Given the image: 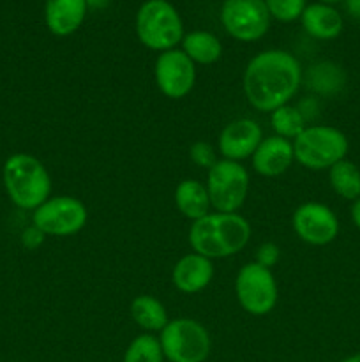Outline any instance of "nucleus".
<instances>
[{
  "label": "nucleus",
  "instance_id": "f257e3e1",
  "mask_svg": "<svg viewBox=\"0 0 360 362\" xmlns=\"http://www.w3.org/2000/svg\"><path fill=\"white\" fill-rule=\"evenodd\" d=\"M302 81L299 60L282 49L261 52L247 64L244 73V92L258 112H275L288 105Z\"/></svg>",
  "mask_w": 360,
  "mask_h": 362
},
{
  "label": "nucleus",
  "instance_id": "f03ea898",
  "mask_svg": "<svg viewBox=\"0 0 360 362\" xmlns=\"http://www.w3.org/2000/svg\"><path fill=\"white\" fill-rule=\"evenodd\" d=\"M251 239V225L236 212H214L193 221L189 244L194 253L207 258H228L242 251Z\"/></svg>",
  "mask_w": 360,
  "mask_h": 362
},
{
  "label": "nucleus",
  "instance_id": "7ed1b4c3",
  "mask_svg": "<svg viewBox=\"0 0 360 362\" xmlns=\"http://www.w3.org/2000/svg\"><path fill=\"white\" fill-rule=\"evenodd\" d=\"M4 186L14 205L35 211L52 194V177L37 158L13 154L4 165Z\"/></svg>",
  "mask_w": 360,
  "mask_h": 362
},
{
  "label": "nucleus",
  "instance_id": "20e7f679",
  "mask_svg": "<svg viewBox=\"0 0 360 362\" xmlns=\"http://www.w3.org/2000/svg\"><path fill=\"white\" fill-rule=\"evenodd\" d=\"M138 39L155 52L175 49L184 39V23L180 14L168 0H147L136 14Z\"/></svg>",
  "mask_w": 360,
  "mask_h": 362
},
{
  "label": "nucleus",
  "instance_id": "39448f33",
  "mask_svg": "<svg viewBox=\"0 0 360 362\" xmlns=\"http://www.w3.org/2000/svg\"><path fill=\"white\" fill-rule=\"evenodd\" d=\"M348 138L332 126H311L293 140L295 159L309 170H330L335 163L346 159Z\"/></svg>",
  "mask_w": 360,
  "mask_h": 362
},
{
  "label": "nucleus",
  "instance_id": "423d86ee",
  "mask_svg": "<svg viewBox=\"0 0 360 362\" xmlns=\"http://www.w3.org/2000/svg\"><path fill=\"white\" fill-rule=\"evenodd\" d=\"M161 349L169 362H205L210 356V334L193 318L169 320L161 331Z\"/></svg>",
  "mask_w": 360,
  "mask_h": 362
},
{
  "label": "nucleus",
  "instance_id": "0eeeda50",
  "mask_svg": "<svg viewBox=\"0 0 360 362\" xmlns=\"http://www.w3.org/2000/svg\"><path fill=\"white\" fill-rule=\"evenodd\" d=\"M207 191L217 212L232 214L244 205L249 191V173L240 163L221 159L208 168Z\"/></svg>",
  "mask_w": 360,
  "mask_h": 362
},
{
  "label": "nucleus",
  "instance_id": "6e6552de",
  "mask_svg": "<svg viewBox=\"0 0 360 362\" xmlns=\"http://www.w3.org/2000/svg\"><path fill=\"white\" fill-rule=\"evenodd\" d=\"M236 299L247 313L263 317L270 313L277 304V283L270 269L251 262L236 274Z\"/></svg>",
  "mask_w": 360,
  "mask_h": 362
},
{
  "label": "nucleus",
  "instance_id": "1a4fd4ad",
  "mask_svg": "<svg viewBox=\"0 0 360 362\" xmlns=\"http://www.w3.org/2000/svg\"><path fill=\"white\" fill-rule=\"evenodd\" d=\"M87 207L74 197L48 198L32 214L35 228L42 235L53 237L74 235L87 225Z\"/></svg>",
  "mask_w": 360,
  "mask_h": 362
},
{
  "label": "nucleus",
  "instance_id": "9d476101",
  "mask_svg": "<svg viewBox=\"0 0 360 362\" xmlns=\"http://www.w3.org/2000/svg\"><path fill=\"white\" fill-rule=\"evenodd\" d=\"M222 27L239 41H258L270 27L265 0H226L221 9Z\"/></svg>",
  "mask_w": 360,
  "mask_h": 362
},
{
  "label": "nucleus",
  "instance_id": "9b49d317",
  "mask_svg": "<svg viewBox=\"0 0 360 362\" xmlns=\"http://www.w3.org/2000/svg\"><path fill=\"white\" fill-rule=\"evenodd\" d=\"M196 81L194 62L182 49L162 52L155 60V83L169 99L186 98Z\"/></svg>",
  "mask_w": 360,
  "mask_h": 362
},
{
  "label": "nucleus",
  "instance_id": "f8f14e48",
  "mask_svg": "<svg viewBox=\"0 0 360 362\" xmlns=\"http://www.w3.org/2000/svg\"><path fill=\"white\" fill-rule=\"evenodd\" d=\"M293 230L311 246H327L337 237L339 219L327 205L307 202L293 212Z\"/></svg>",
  "mask_w": 360,
  "mask_h": 362
},
{
  "label": "nucleus",
  "instance_id": "ddd939ff",
  "mask_svg": "<svg viewBox=\"0 0 360 362\" xmlns=\"http://www.w3.org/2000/svg\"><path fill=\"white\" fill-rule=\"evenodd\" d=\"M263 140L261 127L251 119H239L229 122L219 134V151L229 161H242L256 152Z\"/></svg>",
  "mask_w": 360,
  "mask_h": 362
},
{
  "label": "nucleus",
  "instance_id": "4468645a",
  "mask_svg": "<svg viewBox=\"0 0 360 362\" xmlns=\"http://www.w3.org/2000/svg\"><path fill=\"white\" fill-rule=\"evenodd\" d=\"M295 159L293 144L286 138L270 136L261 140L253 154V168L263 177H277L292 166Z\"/></svg>",
  "mask_w": 360,
  "mask_h": 362
},
{
  "label": "nucleus",
  "instance_id": "2eb2a0df",
  "mask_svg": "<svg viewBox=\"0 0 360 362\" xmlns=\"http://www.w3.org/2000/svg\"><path fill=\"white\" fill-rule=\"evenodd\" d=\"M214 276V265L207 257L198 253L186 255L173 267V285L184 293H196L207 288Z\"/></svg>",
  "mask_w": 360,
  "mask_h": 362
},
{
  "label": "nucleus",
  "instance_id": "dca6fc26",
  "mask_svg": "<svg viewBox=\"0 0 360 362\" xmlns=\"http://www.w3.org/2000/svg\"><path fill=\"white\" fill-rule=\"evenodd\" d=\"M85 0H46L44 20L49 32L59 37L76 32L87 16Z\"/></svg>",
  "mask_w": 360,
  "mask_h": 362
},
{
  "label": "nucleus",
  "instance_id": "f3484780",
  "mask_svg": "<svg viewBox=\"0 0 360 362\" xmlns=\"http://www.w3.org/2000/svg\"><path fill=\"white\" fill-rule=\"evenodd\" d=\"M302 27L311 37L328 41L335 39L342 32V16L337 9L327 4H311L306 6L302 16Z\"/></svg>",
  "mask_w": 360,
  "mask_h": 362
},
{
  "label": "nucleus",
  "instance_id": "a211bd4d",
  "mask_svg": "<svg viewBox=\"0 0 360 362\" xmlns=\"http://www.w3.org/2000/svg\"><path fill=\"white\" fill-rule=\"evenodd\" d=\"M175 204L180 214L193 219V221H198V219L210 214L208 209L212 207L207 186H203V184L194 179H186L176 186Z\"/></svg>",
  "mask_w": 360,
  "mask_h": 362
},
{
  "label": "nucleus",
  "instance_id": "6ab92c4d",
  "mask_svg": "<svg viewBox=\"0 0 360 362\" xmlns=\"http://www.w3.org/2000/svg\"><path fill=\"white\" fill-rule=\"evenodd\" d=\"M182 52L194 64H203V66H207V64H214L221 59L222 45L210 32L196 30L184 35Z\"/></svg>",
  "mask_w": 360,
  "mask_h": 362
},
{
  "label": "nucleus",
  "instance_id": "aec40b11",
  "mask_svg": "<svg viewBox=\"0 0 360 362\" xmlns=\"http://www.w3.org/2000/svg\"><path fill=\"white\" fill-rule=\"evenodd\" d=\"M131 315L145 331H162L169 322L166 308L152 296H138L131 303Z\"/></svg>",
  "mask_w": 360,
  "mask_h": 362
},
{
  "label": "nucleus",
  "instance_id": "412c9836",
  "mask_svg": "<svg viewBox=\"0 0 360 362\" xmlns=\"http://www.w3.org/2000/svg\"><path fill=\"white\" fill-rule=\"evenodd\" d=\"M328 180L335 193L344 200L360 198V170L355 163L342 159L328 170Z\"/></svg>",
  "mask_w": 360,
  "mask_h": 362
},
{
  "label": "nucleus",
  "instance_id": "4be33fe9",
  "mask_svg": "<svg viewBox=\"0 0 360 362\" xmlns=\"http://www.w3.org/2000/svg\"><path fill=\"white\" fill-rule=\"evenodd\" d=\"M270 122L277 136L286 138V140H295L307 127L306 117L300 113L299 108H293L289 105H284L272 112Z\"/></svg>",
  "mask_w": 360,
  "mask_h": 362
},
{
  "label": "nucleus",
  "instance_id": "5701e85b",
  "mask_svg": "<svg viewBox=\"0 0 360 362\" xmlns=\"http://www.w3.org/2000/svg\"><path fill=\"white\" fill-rule=\"evenodd\" d=\"M161 343L152 334H141L134 338L124 354V362H162Z\"/></svg>",
  "mask_w": 360,
  "mask_h": 362
},
{
  "label": "nucleus",
  "instance_id": "b1692460",
  "mask_svg": "<svg viewBox=\"0 0 360 362\" xmlns=\"http://www.w3.org/2000/svg\"><path fill=\"white\" fill-rule=\"evenodd\" d=\"M265 6L272 18L288 23L302 16L306 9V0H265Z\"/></svg>",
  "mask_w": 360,
  "mask_h": 362
},
{
  "label": "nucleus",
  "instance_id": "393cba45",
  "mask_svg": "<svg viewBox=\"0 0 360 362\" xmlns=\"http://www.w3.org/2000/svg\"><path fill=\"white\" fill-rule=\"evenodd\" d=\"M311 81L316 83L314 87H320L321 81H327V92H335L344 81V74H342L341 67L330 62H321L311 69Z\"/></svg>",
  "mask_w": 360,
  "mask_h": 362
},
{
  "label": "nucleus",
  "instance_id": "a878e982",
  "mask_svg": "<svg viewBox=\"0 0 360 362\" xmlns=\"http://www.w3.org/2000/svg\"><path fill=\"white\" fill-rule=\"evenodd\" d=\"M191 159H193L198 166L208 170L215 163L214 148L208 144H205V141H198V144H194L193 147H191Z\"/></svg>",
  "mask_w": 360,
  "mask_h": 362
},
{
  "label": "nucleus",
  "instance_id": "bb28decb",
  "mask_svg": "<svg viewBox=\"0 0 360 362\" xmlns=\"http://www.w3.org/2000/svg\"><path fill=\"white\" fill-rule=\"evenodd\" d=\"M277 260H279V247L275 246V244L268 243V244H263V246H260V250H258V255H256V264L270 269L277 264Z\"/></svg>",
  "mask_w": 360,
  "mask_h": 362
},
{
  "label": "nucleus",
  "instance_id": "cd10ccee",
  "mask_svg": "<svg viewBox=\"0 0 360 362\" xmlns=\"http://www.w3.org/2000/svg\"><path fill=\"white\" fill-rule=\"evenodd\" d=\"M352 221L360 230V198H356L352 205Z\"/></svg>",
  "mask_w": 360,
  "mask_h": 362
},
{
  "label": "nucleus",
  "instance_id": "c85d7f7f",
  "mask_svg": "<svg viewBox=\"0 0 360 362\" xmlns=\"http://www.w3.org/2000/svg\"><path fill=\"white\" fill-rule=\"evenodd\" d=\"M346 6H348L349 14L360 20V0H346Z\"/></svg>",
  "mask_w": 360,
  "mask_h": 362
},
{
  "label": "nucleus",
  "instance_id": "c756f323",
  "mask_svg": "<svg viewBox=\"0 0 360 362\" xmlns=\"http://www.w3.org/2000/svg\"><path fill=\"white\" fill-rule=\"evenodd\" d=\"M85 2H87V6L92 7H104L108 4V0H85Z\"/></svg>",
  "mask_w": 360,
  "mask_h": 362
},
{
  "label": "nucleus",
  "instance_id": "7c9ffc66",
  "mask_svg": "<svg viewBox=\"0 0 360 362\" xmlns=\"http://www.w3.org/2000/svg\"><path fill=\"white\" fill-rule=\"evenodd\" d=\"M341 362H360V354H355V356L346 357V359L341 361Z\"/></svg>",
  "mask_w": 360,
  "mask_h": 362
},
{
  "label": "nucleus",
  "instance_id": "2f4dec72",
  "mask_svg": "<svg viewBox=\"0 0 360 362\" xmlns=\"http://www.w3.org/2000/svg\"><path fill=\"white\" fill-rule=\"evenodd\" d=\"M341 2V0H321V4H327V6H330V4H337Z\"/></svg>",
  "mask_w": 360,
  "mask_h": 362
}]
</instances>
